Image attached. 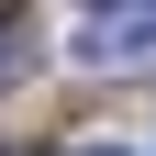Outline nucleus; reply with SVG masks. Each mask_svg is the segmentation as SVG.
<instances>
[{"instance_id":"obj_1","label":"nucleus","mask_w":156,"mask_h":156,"mask_svg":"<svg viewBox=\"0 0 156 156\" xmlns=\"http://www.w3.org/2000/svg\"><path fill=\"white\" fill-rule=\"evenodd\" d=\"M78 56H89V67H145L156 56V0H112L101 23L78 34Z\"/></svg>"},{"instance_id":"obj_2","label":"nucleus","mask_w":156,"mask_h":156,"mask_svg":"<svg viewBox=\"0 0 156 156\" xmlns=\"http://www.w3.org/2000/svg\"><path fill=\"white\" fill-rule=\"evenodd\" d=\"M78 156H123V145H78Z\"/></svg>"}]
</instances>
